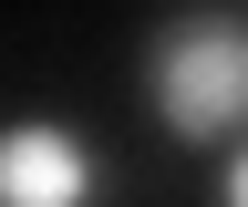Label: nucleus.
Instances as JSON below:
<instances>
[{
	"label": "nucleus",
	"mask_w": 248,
	"mask_h": 207,
	"mask_svg": "<svg viewBox=\"0 0 248 207\" xmlns=\"http://www.w3.org/2000/svg\"><path fill=\"white\" fill-rule=\"evenodd\" d=\"M155 114L197 145L248 125V11H197L155 42Z\"/></svg>",
	"instance_id": "nucleus-1"
},
{
	"label": "nucleus",
	"mask_w": 248,
	"mask_h": 207,
	"mask_svg": "<svg viewBox=\"0 0 248 207\" xmlns=\"http://www.w3.org/2000/svg\"><path fill=\"white\" fill-rule=\"evenodd\" d=\"M93 187H104V166L73 125H52V114L0 125V207H93Z\"/></svg>",
	"instance_id": "nucleus-2"
},
{
	"label": "nucleus",
	"mask_w": 248,
	"mask_h": 207,
	"mask_svg": "<svg viewBox=\"0 0 248 207\" xmlns=\"http://www.w3.org/2000/svg\"><path fill=\"white\" fill-rule=\"evenodd\" d=\"M217 197H228V207H248V145L228 156V176H217Z\"/></svg>",
	"instance_id": "nucleus-3"
}]
</instances>
